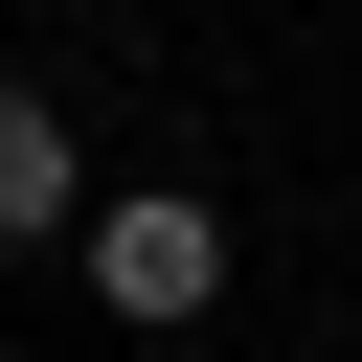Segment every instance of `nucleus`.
Listing matches in <instances>:
<instances>
[{
	"label": "nucleus",
	"mask_w": 362,
	"mask_h": 362,
	"mask_svg": "<svg viewBox=\"0 0 362 362\" xmlns=\"http://www.w3.org/2000/svg\"><path fill=\"white\" fill-rule=\"evenodd\" d=\"M90 294H113L136 339H181V317L226 294V204H204V181H113V204H90Z\"/></svg>",
	"instance_id": "f257e3e1"
},
{
	"label": "nucleus",
	"mask_w": 362,
	"mask_h": 362,
	"mask_svg": "<svg viewBox=\"0 0 362 362\" xmlns=\"http://www.w3.org/2000/svg\"><path fill=\"white\" fill-rule=\"evenodd\" d=\"M45 226H90V158H68L45 90H0V249H45Z\"/></svg>",
	"instance_id": "f03ea898"
}]
</instances>
